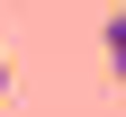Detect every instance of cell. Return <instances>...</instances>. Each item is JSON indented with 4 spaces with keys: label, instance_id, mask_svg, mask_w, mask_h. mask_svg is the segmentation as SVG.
<instances>
[{
    "label": "cell",
    "instance_id": "cell-1",
    "mask_svg": "<svg viewBox=\"0 0 126 117\" xmlns=\"http://www.w3.org/2000/svg\"><path fill=\"white\" fill-rule=\"evenodd\" d=\"M99 36H108V72L126 81V9H108V27H99Z\"/></svg>",
    "mask_w": 126,
    "mask_h": 117
},
{
    "label": "cell",
    "instance_id": "cell-2",
    "mask_svg": "<svg viewBox=\"0 0 126 117\" xmlns=\"http://www.w3.org/2000/svg\"><path fill=\"white\" fill-rule=\"evenodd\" d=\"M9 90H18V72H9V54H0V99H9Z\"/></svg>",
    "mask_w": 126,
    "mask_h": 117
}]
</instances>
